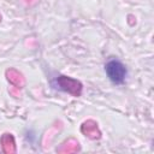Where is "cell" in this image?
Masks as SVG:
<instances>
[{
  "label": "cell",
  "mask_w": 154,
  "mask_h": 154,
  "mask_svg": "<svg viewBox=\"0 0 154 154\" xmlns=\"http://www.w3.org/2000/svg\"><path fill=\"white\" fill-rule=\"evenodd\" d=\"M105 72L108 77V79L117 85H120L125 82V78L128 76V69L126 66L118 59H111L105 64Z\"/></svg>",
  "instance_id": "6da1fadb"
},
{
  "label": "cell",
  "mask_w": 154,
  "mask_h": 154,
  "mask_svg": "<svg viewBox=\"0 0 154 154\" xmlns=\"http://www.w3.org/2000/svg\"><path fill=\"white\" fill-rule=\"evenodd\" d=\"M57 82H58L60 89H63V90H65V91H67V93H70V94H72L75 96H78L79 95L81 89H77L75 87H71V84H73L76 82V79L70 78V77H66V76H60L57 79Z\"/></svg>",
  "instance_id": "7a4b0ae2"
}]
</instances>
